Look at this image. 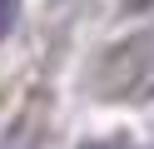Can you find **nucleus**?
Masks as SVG:
<instances>
[{
	"label": "nucleus",
	"mask_w": 154,
	"mask_h": 149,
	"mask_svg": "<svg viewBox=\"0 0 154 149\" xmlns=\"http://www.w3.org/2000/svg\"><path fill=\"white\" fill-rule=\"evenodd\" d=\"M15 20H20V0H0V40L15 30Z\"/></svg>",
	"instance_id": "3"
},
{
	"label": "nucleus",
	"mask_w": 154,
	"mask_h": 149,
	"mask_svg": "<svg viewBox=\"0 0 154 149\" xmlns=\"http://www.w3.org/2000/svg\"><path fill=\"white\" fill-rule=\"evenodd\" d=\"M90 89L104 104H149L154 99V20L100 50L90 70Z\"/></svg>",
	"instance_id": "1"
},
{
	"label": "nucleus",
	"mask_w": 154,
	"mask_h": 149,
	"mask_svg": "<svg viewBox=\"0 0 154 149\" xmlns=\"http://www.w3.org/2000/svg\"><path fill=\"white\" fill-rule=\"evenodd\" d=\"M40 144V109H20V114L10 119V129L0 134V149H35Z\"/></svg>",
	"instance_id": "2"
},
{
	"label": "nucleus",
	"mask_w": 154,
	"mask_h": 149,
	"mask_svg": "<svg viewBox=\"0 0 154 149\" xmlns=\"http://www.w3.org/2000/svg\"><path fill=\"white\" fill-rule=\"evenodd\" d=\"M80 149H129V144H124V139H119V144H104V139H100V144H80Z\"/></svg>",
	"instance_id": "4"
}]
</instances>
